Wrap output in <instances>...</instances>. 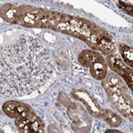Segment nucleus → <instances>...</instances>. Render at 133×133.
Here are the masks:
<instances>
[{"label": "nucleus", "mask_w": 133, "mask_h": 133, "mask_svg": "<svg viewBox=\"0 0 133 133\" xmlns=\"http://www.w3.org/2000/svg\"><path fill=\"white\" fill-rule=\"evenodd\" d=\"M2 97H21L36 91L53 73L51 54L39 40L22 35L1 47Z\"/></svg>", "instance_id": "nucleus-1"}, {"label": "nucleus", "mask_w": 133, "mask_h": 133, "mask_svg": "<svg viewBox=\"0 0 133 133\" xmlns=\"http://www.w3.org/2000/svg\"><path fill=\"white\" fill-rule=\"evenodd\" d=\"M84 43L95 51H98L106 55L111 54L115 49V43L113 37L104 29L98 26Z\"/></svg>", "instance_id": "nucleus-2"}, {"label": "nucleus", "mask_w": 133, "mask_h": 133, "mask_svg": "<svg viewBox=\"0 0 133 133\" xmlns=\"http://www.w3.org/2000/svg\"><path fill=\"white\" fill-rule=\"evenodd\" d=\"M46 10L32 5H21L18 7L20 24L26 28H42V21Z\"/></svg>", "instance_id": "nucleus-3"}, {"label": "nucleus", "mask_w": 133, "mask_h": 133, "mask_svg": "<svg viewBox=\"0 0 133 133\" xmlns=\"http://www.w3.org/2000/svg\"><path fill=\"white\" fill-rule=\"evenodd\" d=\"M108 97L112 104L116 108L124 117L128 118L130 122L133 121L132 119V99L127 93L116 94L111 93L108 94Z\"/></svg>", "instance_id": "nucleus-4"}, {"label": "nucleus", "mask_w": 133, "mask_h": 133, "mask_svg": "<svg viewBox=\"0 0 133 133\" xmlns=\"http://www.w3.org/2000/svg\"><path fill=\"white\" fill-rule=\"evenodd\" d=\"M101 85L107 91V94L127 93V88L124 84L123 79L114 73L107 75L106 77L102 80Z\"/></svg>", "instance_id": "nucleus-5"}, {"label": "nucleus", "mask_w": 133, "mask_h": 133, "mask_svg": "<svg viewBox=\"0 0 133 133\" xmlns=\"http://www.w3.org/2000/svg\"><path fill=\"white\" fill-rule=\"evenodd\" d=\"M0 16L11 24H20L18 7L12 4H5L0 8Z\"/></svg>", "instance_id": "nucleus-6"}, {"label": "nucleus", "mask_w": 133, "mask_h": 133, "mask_svg": "<svg viewBox=\"0 0 133 133\" xmlns=\"http://www.w3.org/2000/svg\"><path fill=\"white\" fill-rule=\"evenodd\" d=\"M102 59L103 57L99 52L91 50H83L78 56L79 63L85 68H90L93 63Z\"/></svg>", "instance_id": "nucleus-7"}, {"label": "nucleus", "mask_w": 133, "mask_h": 133, "mask_svg": "<svg viewBox=\"0 0 133 133\" xmlns=\"http://www.w3.org/2000/svg\"><path fill=\"white\" fill-rule=\"evenodd\" d=\"M91 76L97 80H103L108 75V64L104 59H100L90 66Z\"/></svg>", "instance_id": "nucleus-8"}, {"label": "nucleus", "mask_w": 133, "mask_h": 133, "mask_svg": "<svg viewBox=\"0 0 133 133\" xmlns=\"http://www.w3.org/2000/svg\"><path fill=\"white\" fill-rule=\"evenodd\" d=\"M107 62H108V65L109 66V68L115 73H116V75L121 76V74L126 68V65L123 63V61L115 54L108 55Z\"/></svg>", "instance_id": "nucleus-9"}, {"label": "nucleus", "mask_w": 133, "mask_h": 133, "mask_svg": "<svg viewBox=\"0 0 133 133\" xmlns=\"http://www.w3.org/2000/svg\"><path fill=\"white\" fill-rule=\"evenodd\" d=\"M101 115H102L103 119H104L109 125L113 126V127H118V126H120L122 124V123H123V119H122L121 116L117 115L116 114L108 110V109H104V110L102 111Z\"/></svg>", "instance_id": "nucleus-10"}, {"label": "nucleus", "mask_w": 133, "mask_h": 133, "mask_svg": "<svg viewBox=\"0 0 133 133\" xmlns=\"http://www.w3.org/2000/svg\"><path fill=\"white\" fill-rule=\"evenodd\" d=\"M20 102L15 100H9L6 101L2 107V109L7 116L11 118H16L18 116V107Z\"/></svg>", "instance_id": "nucleus-11"}, {"label": "nucleus", "mask_w": 133, "mask_h": 133, "mask_svg": "<svg viewBox=\"0 0 133 133\" xmlns=\"http://www.w3.org/2000/svg\"><path fill=\"white\" fill-rule=\"evenodd\" d=\"M31 123L32 121L27 117L19 116L15 118V125L20 132L31 133Z\"/></svg>", "instance_id": "nucleus-12"}, {"label": "nucleus", "mask_w": 133, "mask_h": 133, "mask_svg": "<svg viewBox=\"0 0 133 133\" xmlns=\"http://www.w3.org/2000/svg\"><path fill=\"white\" fill-rule=\"evenodd\" d=\"M119 50L121 51V54L123 56V61L127 63L128 66L130 68L133 66V51L130 47L124 44H121L119 45Z\"/></svg>", "instance_id": "nucleus-13"}, {"label": "nucleus", "mask_w": 133, "mask_h": 133, "mask_svg": "<svg viewBox=\"0 0 133 133\" xmlns=\"http://www.w3.org/2000/svg\"><path fill=\"white\" fill-rule=\"evenodd\" d=\"M44 123L40 117L36 116L31 123V133H41L44 132Z\"/></svg>", "instance_id": "nucleus-14"}, {"label": "nucleus", "mask_w": 133, "mask_h": 133, "mask_svg": "<svg viewBox=\"0 0 133 133\" xmlns=\"http://www.w3.org/2000/svg\"><path fill=\"white\" fill-rule=\"evenodd\" d=\"M121 76L123 77V80L125 81V83L128 84L129 88H130V90H132V87H133V84H132L133 75H132V69H131V68L126 66V68L124 69V71L121 74Z\"/></svg>", "instance_id": "nucleus-15"}, {"label": "nucleus", "mask_w": 133, "mask_h": 133, "mask_svg": "<svg viewBox=\"0 0 133 133\" xmlns=\"http://www.w3.org/2000/svg\"><path fill=\"white\" fill-rule=\"evenodd\" d=\"M117 4H118V6H119V7L121 8V9L123 10V12H125L126 14H129V15L133 16L132 6L131 5H127V4L123 3V2H122V1H119Z\"/></svg>", "instance_id": "nucleus-16"}, {"label": "nucleus", "mask_w": 133, "mask_h": 133, "mask_svg": "<svg viewBox=\"0 0 133 133\" xmlns=\"http://www.w3.org/2000/svg\"><path fill=\"white\" fill-rule=\"evenodd\" d=\"M106 132H120L119 130H108Z\"/></svg>", "instance_id": "nucleus-17"}]
</instances>
